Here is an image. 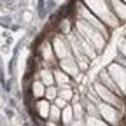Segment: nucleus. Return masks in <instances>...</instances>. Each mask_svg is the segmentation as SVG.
I'll return each mask as SVG.
<instances>
[{"instance_id": "obj_2", "label": "nucleus", "mask_w": 126, "mask_h": 126, "mask_svg": "<svg viewBox=\"0 0 126 126\" xmlns=\"http://www.w3.org/2000/svg\"><path fill=\"white\" fill-rule=\"evenodd\" d=\"M46 7H47V11H54L56 9V2L54 0H46Z\"/></svg>"}, {"instance_id": "obj_3", "label": "nucleus", "mask_w": 126, "mask_h": 126, "mask_svg": "<svg viewBox=\"0 0 126 126\" xmlns=\"http://www.w3.org/2000/svg\"><path fill=\"white\" fill-rule=\"evenodd\" d=\"M5 116H7V117H12L14 114H12V110H9V109H5Z\"/></svg>"}, {"instance_id": "obj_1", "label": "nucleus", "mask_w": 126, "mask_h": 126, "mask_svg": "<svg viewBox=\"0 0 126 126\" xmlns=\"http://www.w3.org/2000/svg\"><path fill=\"white\" fill-rule=\"evenodd\" d=\"M46 0H37V12H39V18H46Z\"/></svg>"}]
</instances>
